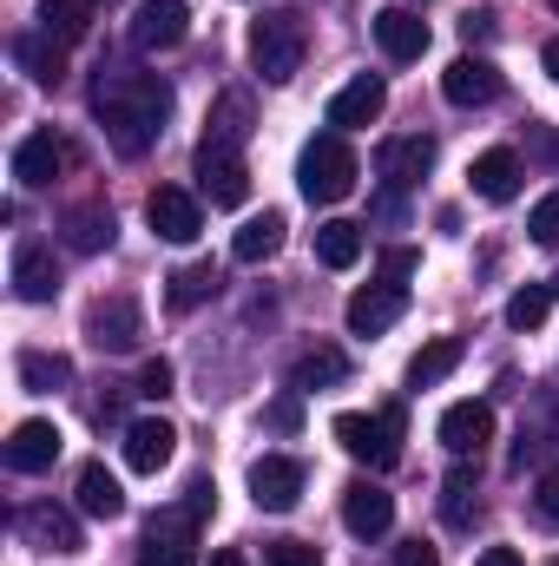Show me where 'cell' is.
<instances>
[{"label": "cell", "instance_id": "44", "mask_svg": "<svg viewBox=\"0 0 559 566\" xmlns=\"http://www.w3.org/2000/svg\"><path fill=\"white\" fill-rule=\"evenodd\" d=\"M184 507H191V514L204 521V514L218 507V481H211V474H198V481H191V501H184Z\"/></svg>", "mask_w": 559, "mask_h": 566}, {"label": "cell", "instance_id": "13", "mask_svg": "<svg viewBox=\"0 0 559 566\" xmlns=\"http://www.w3.org/2000/svg\"><path fill=\"white\" fill-rule=\"evenodd\" d=\"M428 165H434V139L428 133H409V139H382L376 145V171H382V185L389 191H409L428 178Z\"/></svg>", "mask_w": 559, "mask_h": 566}, {"label": "cell", "instance_id": "38", "mask_svg": "<svg viewBox=\"0 0 559 566\" xmlns=\"http://www.w3.org/2000/svg\"><path fill=\"white\" fill-rule=\"evenodd\" d=\"M527 231H534V244H547V251L559 244V191H553V198H540V205H534Z\"/></svg>", "mask_w": 559, "mask_h": 566}, {"label": "cell", "instance_id": "30", "mask_svg": "<svg viewBox=\"0 0 559 566\" xmlns=\"http://www.w3.org/2000/svg\"><path fill=\"white\" fill-rule=\"evenodd\" d=\"M461 356H467V343H461V336H434V343H421L415 363H409V389H434L441 376H454V369H461Z\"/></svg>", "mask_w": 559, "mask_h": 566}, {"label": "cell", "instance_id": "46", "mask_svg": "<svg viewBox=\"0 0 559 566\" xmlns=\"http://www.w3.org/2000/svg\"><path fill=\"white\" fill-rule=\"evenodd\" d=\"M461 33H467V46L487 40V33H494V13H487V7H481V13H461Z\"/></svg>", "mask_w": 559, "mask_h": 566}, {"label": "cell", "instance_id": "36", "mask_svg": "<svg viewBox=\"0 0 559 566\" xmlns=\"http://www.w3.org/2000/svg\"><path fill=\"white\" fill-rule=\"evenodd\" d=\"M547 310H553V283H527V290L507 296V323H514V329H540Z\"/></svg>", "mask_w": 559, "mask_h": 566}, {"label": "cell", "instance_id": "35", "mask_svg": "<svg viewBox=\"0 0 559 566\" xmlns=\"http://www.w3.org/2000/svg\"><path fill=\"white\" fill-rule=\"evenodd\" d=\"M218 264H184V271H178V277H171V290H165V303H171V310H198V303H204V296H218Z\"/></svg>", "mask_w": 559, "mask_h": 566}, {"label": "cell", "instance_id": "15", "mask_svg": "<svg viewBox=\"0 0 559 566\" xmlns=\"http://www.w3.org/2000/svg\"><path fill=\"white\" fill-rule=\"evenodd\" d=\"M409 310V283H369V290H356L349 296V336H382L395 316Z\"/></svg>", "mask_w": 559, "mask_h": 566}, {"label": "cell", "instance_id": "6", "mask_svg": "<svg viewBox=\"0 0 559 566\" xmlns=\"http://www.w3.org/2000/svg\"><path fill=\"white\" fill-rule=\"evenodd\" d=\"M139 566H198V514H191V507L151 514Z\"/></svg>", "mask_w": 559, "mask_h": 566}, {"label": "cell", "instance_id": "5", "mask_svg": "<svg viewBox=\"0 0 559 566\" xmlns=\"http://www.w3.org/2000/svg\"><path fill=\"white\" fill-rule=\"evenodd\" d=\"M86 336H93V349H106V356H133L145 336V310L133 296H99L93 310H86Z\"/></svg>", "mask_w": 559, "mask_h": 566}, {"label": "cell", "instance_id": "18", "mask_svg": "<svg viewBox=\"0 0 559 566\" xmlns=\"http://www.w3.org/2000/svg\"><path fill=\"white\" fill-rule=\"evenodd\" d=\"M73 151H66V139L46 126V133H27V139L13 145V178L27 185V191H40V185H53L60 178V165H66Z\"/></svg>", "mask_w": 559, "mask_h": 566}, {"label": "cell", "instance_id": "29", "mask_svg": "<svg viewBox=\"0 0 559 566\" xmlns=\"http://www.w3.org/2000/svg\"><path fill=\"white\" fill-rule=\"evenodd\" d=\"M93 13H99V0H40V33L73 46V40L93 33Z\"/></svg>", "mask_w": 559, "mask_h": 566}, {"label": "cell", "instance_id": "43", "mask_svg": "<svg viewBox=\"0 0 559 566\" xmlns=\"http://www.w3.org/2000/svg\"><path fill=\"white\" fill-rule=\"evenodd\" d=\"M415 251H382V283H402V277H415Z\"/></svg>", "mask_w": 559, "mask_h": 566}, {"label": "cell", "instance_id": "26", "mask_svg": "<svg viewBox=\"0 0 559 566\" xmlns=\"http://www.w3.org/2000/svg\"><path fill=\"white\" fill-rule=\"evenodd\" d=\"M60 231H66V251L93 258V251L113 244V211H106V205H73V211L60 218Z\"/></svg>", "mask_w": 559, "mask_h": 566}, {"label": "cell", "instance_id": "7", "mask_svg": "<svg viewBox=\"0 0 559 566\" xmlns=\"http://www.w3.org/2000/svg\"><path fill=\"white\" fill-rule=\"evenodd\" d=\"M251 501H257L264 514H289V507L303 501V461H296V454H264V461H251Z\"/></svg>", "mask_w": 559, "mask_h": 566}, {"label": "cell", "instance_id": "48", "mask_svg": "<svg viewBox=\"0 0 559 566\" xmlns=\"http://www.w3.org/2000/svg\"><path fill=\"white\" fill-rule=\"evenodd\" d=\"M211 566H251V560H244L238 547H218V554H211Z\"/></svg>", "mask_w": 559, "mask_h": 566}, {"label": "cell", "instance_id": "47", "mask_svg": "<svg viewBox=\"0 0 559 566\" xmlns=\"http://www.w3.org/2000/svg\"><path fill=\"white\" fill-rule=\"evenodd\" d=\"M474 566H520V554H514V547H487Z\"/></svg>", "mask_w": 559, "mask_h": 566}, {"label": "cell", "instance_id": "28", "mask_svg": "<svg viewBox=\"0 0 559 566\" xmlns=\"http://www.w3.org/2000/svg\"><path fill=\"white\" fill-rule=\"evenodd\" d=\"M244 139H251V93H224V99L211 106V119H204V145L238 151Z\"/></svg>", "mask_w": 559, "mask_h": 566}, {"label": "cell", "instance_id": "16", "mask_svg": "<svg viewBox=\"0 0 559 566\" xmlns=\"http://www.w3.org/2000/svg\"><path fill=\"white\" fill-rule=\"evenodd\" d=\"M20 541L40 554H80V521L53 501H33V507H20Z\"/></svg>", "mask_w": 559, "mask_h": 566}, {"label": "cell", "instance_id": "14", "mask_svg": "<svg viewBox=\"0 0 559 566\" xmlns=\"http://www.w3.org/2000/svg\"><path fill=\"white\" fill-rule=\"evenodd\" d=\"M441 93H447V106H494L500 99V66L481 60V53H461L441 73Z\"/></svg>", "mask_w": 559, "mask_h": 566}, {"label": "cell", "instance_id": "41", "mask_svg": "<svg viewBox=\"0 0 559 566\" xmlns=\"http://www.w3.org/2000/svg\"><path fill=\"white\" fill-rule=\"evenodd\" d=\"M264 422H271V428H283V434H296V428H303V396H296V389H289V396H277Z\"/></svg>", "mask_w": 559, "mask_h": 566}, {"label": "cell", "instance_id": "21", "mask_svg": "<svg viewBox=\"0 0 559 566\" xmlns=\"http://www.w3.org/2000/svg\"><path fill=\"white\" fill-rule=\"evenodd\" d=\"M13 296L20 303H53L60 296V264L46 244H20L13 251Z\"/></svg>", "mask_w": 559, "mask_h": 566}, {"label": "cell", "instance_id": "3", "mask_svg": "<svg viewBox=\"0 0 559 566\" xmlns=\"http://www.w3.org/2000/svg\"><path fill=\"white\" fill-rule=\"evenodd\" d=\"M402 402H389V409H376V416H362V409H349V416H336V441H342V454L349 461H369L376 474H389L395 461H402Z\"/></svg>", "mask_w": 559, "mask_h": 566}, {"label": "cell", "instance_id": "25", "mask_svg": "<svg viewBox=\"0 0 559 566\" xmlns=\"http://www.w3.org/2000/svg\"><path fill=\"white\" fill-rule=\"evenodd\" d=\"M13 66H20L27 80H40V86H60V80H66V46L46 40V33H20V40H13Z\"/></svg>", "mask_w": 559, "mask_h": 566}, {"label": "cell", "instance_id": "22", "mask_svg": "<svg viewBox=\"0 0 559 566\" xmlns=\"http://www.w3.org/2000/svg\"><path fill=\"white\" fill-rule=\"evenodd\" d=\"M171 454H178V428H171V422L145 416V422L126 428V468H133V474H158Z\"/></svg>", "mask_w": 559, "mask_h": 566}, {"label": "cell", "instance_id": "1", "mask_svg": "<svg viewBox=\"0 0 559 566\" xmlns=\"http://www.w3.org/2000/svg\"><path fill=\"white\" fill-rule=\"evenodd\" d=\"M93 119L106 126L119 158H145L171 119V86L158 73H113L93 86Z\"/></svg>", "mask_w": 559, "mask_h": 566}, {"label": "cell", "instance_id": "12", "mask_svg": "<svg viewBox=\"0 0 559 566\" xmlns=\"http://www.w3.org/2000/svg\"><path fill=\"white\" fill-rule=\"evenodd\" d=\"M382 113H389V86H382L376 73H356V80L329 99V113H323V119H329L336 133H356V126H376Z\"/></svg>", "mask_w": 559, "mask_h": 566}, {"label": "cell", "instance_id": "39", "mask_svg": "<svg viewBox=\"0 0 559 566\" xmlns=\"http://www.w3.org/2000/svg\"><path fill=\"white\" fill-rule=\"evenodd\" d=\"M133 396H145V402H165V396H171V363H165V356L139 369V389H133Z\"/></svg>", "mask_w": 559, "mask_h": 566}, {"label": "cell", "instance_id": "34", "mask_svg": "<svg viewBox=\"0 0 559 566\" xmlns=\"http://www.w3.org/2000/svg\"><path fill=\"white\" fill-rule=\"evenodd\" d=\"M277 251H283V211L251 218V224L231 238V258H238V264H264V258H277Z\"/></svg>", "mask_w": 559, "mask_h": 566}, {"label": "cell", "instance_id": "33", "mask_svg": "<svg viewBox=\"0 0 559 566\" xmlns=\"http://www.w3.org/2000/svg\"><path fill=\"white\" fill-rule=\"evenodd\" d=\"M66 382H73V363H66L60 349H20V389L53 396V389H66Z\"/></svg>", "mask_w": 559, "mask_h": 566}, {"label": "cell", "instance_id": "17", "mask_svg": "<svg viewBox=\"0 0 559 566\" xmlns=\"http://www.w3.org/2000/svg\"><path fill=\"white\" fill-rule=\"evenodd\" d=\"M60 428L46 422V416H33V422H20L13 434H7V468L13 474H46L53 461H60Z\"/></svg>", "mask_w": 559, "mask_h": 566}, {"label": "cell", "instance_id": "24", "mask_svg": "<svg viewBox=\"0 0 559 566\" xmlns=\"http://www.w3.org/2000/svg\"><path fill=\"white\" fill-rule=\"evenodd\" d=\"M80 514H93V521H119L126 514V488H119V474L106 461L80 468Z\"/></svg>", "mask_w": 559, "mask_h": 566}, {"label": "cell", "instance_id": "50", "mask_svg": "<svg viewBox=\"0 0 559 566\" xmlns=\"http://www.w3.org/2000/svg\"><path fill=\"white\" fill-rule=\"evenodd\" d=\"M553 296H559V277H553Z\"/></svg>", "mask_w": 559, "mask_h": 566}, {"label": "cell", "instance_id": "52", "mask_svg": "<svg viewBox=\"0 0 559 566\" xmlns=\"http://www.w3.org/2000/svg\"><path fill=\"white\" fill-rule=\"evenodd\" d=\"M553 566H559V560H553Z\"/></svg>", "mask_w": 559, "mask_h": 566}, {"label": "cell", "instance_id": "9", "mask_svg": "<svg viewBox=\"0 0 559 566\" xmlns=\"http://www.w3.org/2000/svg\"><path fill=\"white\" fill-rule=\"evenodd\" d=\"M145 224H151L165 244H191V238L204 231V211H198V198H191V191H178V185H158V191L145 198Z\"/></svg>", "mask_w": 559, "mask_h": 566}, {"label": "cell", "instance_id": "40", "mask_svg": "<svg viewBox=\"0 0 559 566\" xmlns=\"http://www.w3.org/2000/svg\"><path fill=\"white\" fill-rule=\"evenodd\" d=\"M553 448V434H540V428H520V441H514V474H527V461H540Z\"/></svg>", "mask_w": 559, "mask_h": 566}, {"label": "cell", "instance_id": "20", "mask_svg": "<svg viewBox=\"0 0 559 566\" xmlns=\"http://www.w3.org/2000/svg\"><path fill=\"white\" fill-rule=\"evenodd\" d=\"M467 178H474V198H487V205H514V198H520V158H514L507 145L481 151V158L467 165Z\"/></svg>", "mask_w": 559, "mask_h": 566}, {"label": "cell", "instance_id": "51", "mask_svg": "<svg viewBox=\"0 0 559 566\" xmlns=\"http://www.w3.org/2000/svg\"><path fill=\"white\" fill-rule=\"evenodd\" d=\"M553 7H559V0H553Z\"/></svg>", "mask_w": 559, "mask_h": 566}, {"label": "cell", "instance_id": "49", "mask_svg": "<svg viewBox=\"0 0 559 566\" xmlns=\"http://www.w3.org/2000/svg\"><path fill=\"white\" fill-rule=\"evenodd\" d=\"M540 66H547V73L559 80V40H547V46H540Z\"/></svg>", "mask_w": 559, "mask_h": 566}, {"label": "cell", "instance_id": "19", "mask_svg": "<svg viewBox=\"0 0 559 566\" xmlns=\"http://www.w3.org/2000/svg\"><path fill=\"white\" fill-rule=\"evenodd\" d=\"M434 434H441V448H447L454 461H467V454H481V448L494 441V409H487V402H454Z\"/></svg>", "mask_w": 559, "mask_h": 566}, {"label": "cell", "instance_id": "45", "mask_svg": "<svg viewBox=\"0 0 559 566\" xmlns=\"http://www.w3.org/2000/svg\"><path fill=\"white\" fill-rule=\"evenodd\" d=\"M395 566H441V554H434L428 541H402V547H395Z\"/></svg>", "mask_w": 559, "mask_h": 566}, {"label": "cell", "instance_id": "2", "mask_svg": "<svg viewBox=\"0 0 559 566\" xmlns=\"http://www.w3.org/2000/svg\"><path fill=\"white\" fill-rule=\"evenodd\" d=\"M303 53H309V27H303V13L271 7V13L251 20V66H257V80L289 86V80L303 73Z\"/></svg>", "mask_w": 559, "mask_h": 566}, {"label": "cell", "instance_id": "4", "mask_svg": "<svg viewBox=\"0 0 559 566\" xmlns=\"http://www.w3.org/2000/svg\"><path fill=\"white\" fill-rule=\"evenodd\" d=\"M356 151L342 133H323V139L303 145V158H296V185H303V198L309 205H342L349 191H356Z\"/></svg>", "mask_w": 559, "mask_h": 566}, {"label": "cell", "instance_id": "32", "mask_svg": "<svg viewBox=\"0 0 559 566\" xmlns=\"http://www.w3.org/2000/svg\"><path fill=\"white\" fill-rule=\"evenodd\" d=\"M362 224H349V218H329V224H316V258L329 264V271H349L356 258H362Z\"/></svg>", "mask_w": 559, "mask_h": 566}, {"label": "cell", "instance_id": "27", "mask_svg": "<svg viewBox=\"0 0 559 566\" xmlns=\"http://www.w3.org/2000/svg\"><path fill=\"white\" fill-rule=\"evenodd\" d=\"M342 376H349V356H342V349H329V343H316V349H303V356L289 363V389H296V396L329 389V382H342Z\"/></svg>", "mask_w": 559, "mask_h": 566}, {"label": "cell", "instance_id": "8", "mask_svg": "<svg viewBox=\"0 0 559 566\" xmlns=\"http://www.w3.org/2000/svg\"><path fill=\"white\" fill-rule=\"evenodd\" d=\"M198 191H204L218 211L244 205V198H251V171H244V158H238V151H218V145H198Z\"/></svg>", "mask_w": 559, "mask_h": 566}, {"label": "cell", "instance_id": "37", "mask_svg": "<svg viewBox=\"0 0 559 566\" xmlns=\"http://www.w3.org/2000/svg\"><path fill=\"white\" fill-rule=\"evenodd\" d=\"M264 566H323V547H309V541H271Z\"/></svg>", "mask_w": 559, "mask_h": 566}, {"label": "cell", "instance_id": "11", "mask_svg": "<svg viewBox=\"0 0 559 566\" xmlns=\"http://www.w3.org/2000/svg\"><path fill=\"white\" fill-rule=\"evenodd\" d=\"M191 33V7L184 0H139L133 7V46L139 53H165Z\"/></svg>", "mask_w": 559, "mask_h": 566}, {"label": "cell", "instance_id": "31", "mask_svg": "<svg viewBox=\"0 0 559 566\" xmlns=\"http://www.w3.org/2000/svg\"><path fill=\"white\" fill-rule=\"evenodd\" d=\"M441 521H447L454 534H467V527L481 521V501H474V468H467V461H454V474L441 481Z\"/></svg>", "mask_w": 559, "mask_h": 566}, {"label": "cell", "instance_id": "23", "mask_svg": "<svg viewBox=\"0 0 559 566\" xmlns=\"http://www.w3.org/2000/svg\"><path fill=\"white\" fill-rule=\"evenodd\" d=\"M376 40H382L389 60H421L428 53V20H421L415 7H382L376 13Z\"/></svg>", "mask_w": 559, "mask_h": 566}, {"label": "cell", "instance_id": "10", "mask_svg": "<svg viewBox=\"0 0 559 566\" xmlns=\"http://www.w3.org/2000/svg\"><path fill=\"white\" fill-rule=\"evenodd\" d=\"M342 527H349L356 541H382V534L395 527L389 488H382V481H349V488H342Z\"/></svg>", "mask_w": 559, "mask_h": 566}, {"label": "cell", "instance_id": "42", "mask_svg": "<svg viewBox=\"0 0 559 566\" xmlns=\"http://www.w3.org/2000/svg\"><path fill=\"white\" fill-rule=\"evenodd\" d=\"M534 507H540V521H553L559 527V468L540 474V494H534Z\"/></svg>", "mask_w": 559, "mask_h": 566}]
</instances>
